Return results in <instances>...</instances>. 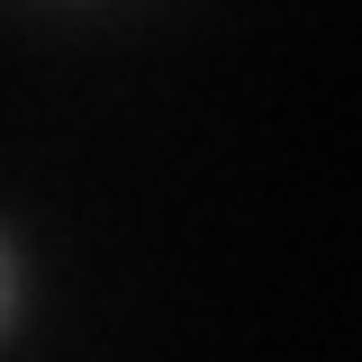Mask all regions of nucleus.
Listing matches in <instances>:
<instances>
[{"label":"nucleus","mask_w":362,"mask_h":362,"mask_svg":"<svg viewBox=\"0 0 362 362\" xmlns=\"http://www.w3.org/2000/svg\"><path fill=\"white\" fill-rule=\"evenodd\" d=\"M18 317V254H9V235H0V326Z\"/></svg>","instance_id":"1"}]
</instances>
